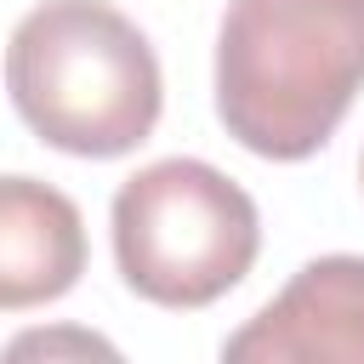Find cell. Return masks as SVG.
<instances>
[{"mask_svg": "<svg viewBox=\"0 0 364 364\" xmlns=\"http://www.w3.org/2000/svg\"><path fill=\"white\" fill-rule=\"evenodd\" d=\"M364 91V0H228L216 119L256 159L318 154Z\"/></svg>", "mask_w": 364, "mask_h": 364, "instance_id": "obj_1", "label": "cell"}, {"mask_svg": "<svg viewBox=\"0 0 364 364\" xmlns=\"http://www.w3.org/2000/svg\"><path fill=\"white\" fill-rule=\"evenodd\" d=\"M17 119L74 159L142 148L165 108V74L148 34L108 0H40L6 46Z\"/></svg>", "mask_w": 364, "mask_h": 364, "instance_id": "obj_2", "label": "cell"}, {"mask_svg": "<svg viewBox=\"0 0 364 364\" xmlns=\"http://www.w3.org/2000/svg\"><path fill=\"white\" fill-rule=\"evenodd\" d=\"M222 364H364V256L336 250L296 267L222 341Z\"/></svg>", "mask_w": 364, "mask_h": 364, "instance_id": "obj_4", "label": "cell"}, {"mask_svg": "<svg viewBox=\"0 0 364 364\" xmlns=\"http://www.w3.org/2000/svg\"><path fill=\"white\" fill-rule=\"evenodd\" d=\"M114 262L119 279L154 307H210L228 296L256 250V199L205 159H154L114 193Z\"/></svg>", "mask_w": 364, "mask_h": 364, "instance_id": "obj_3", "label": "cell"}, {"mask_svg": "<svg viewBox=\"0 0 364 364\" xmlns=\"http://www.w3.org/2000/svg\"><path fill=\"white\" fill-rule=\"evenodd\" d=\"M85 273L80 205L40 176H0V313L46 307Z\"/></svg>", "mask_w": 364, "mask_h": 364, "instance_id": "obj_5", "label": "cell"}, {"mask_svg": "<svg viewBox=\"0 0 364 364\" xmlns=\"http://www.w3.org/2000/svg\"><path fill=\"white\" fill-rule=\"evenodd\" d=\"M358 182H364V159H358Z\"/></svg>", "mask_w": 364, "mask_h": 364, "instance_id": "obj_7", "label": "cell"}, {"mask_svg": "<svg viewBox=\"0 0 364 364\" xmlns=\"http://www.w3.org/2000/svg\"><path fill=\"white\" fill-rule=\"evenodd\" d=\"M0 364H125V353L91 324H28L0 347Z\"/></svg>", "mask_w": 364, "mask_h": 364, "instance_id": "obj_6", "label": "cell"}]
</instances>
